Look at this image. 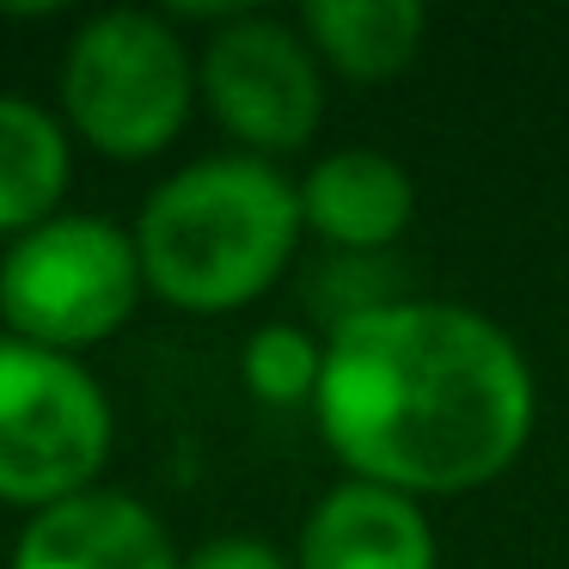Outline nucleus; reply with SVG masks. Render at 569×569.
Segmentation results:
<instances>
[{
  "label": "nucleus",
  "mask_w": 569,
  "mask_h": 569,
  "mask_svg": "<svg viewBox=\"0 0 569 569\" xmlns=\"http://www.w3.org/2000/svg\"><path fill=\"white\" fill-rule=\"evenodd\" d=\"M312 422L343 478L441 502L496 483L527 453L539 380L490 312L405 295L325 337Z\"/></svg>",
  "instance_id": "obj_1"
},
{
  "label": "nucleus",
  "mask_w": 569,
  "mask_h": 569,
  "mask_svg": "<svg viewBox=\"0 0 569 569\" xmlns=\"http://www.w3.org/2000/svg\"><path fill=\"white\" fill-rule=\"evenodd\" d=\"M117 447V410L80 356L0 331V508L43 515L99 490Z\"/></svg>",
  "instance_id": "obj_5"
},
{
  "label": "nucleus",
  "mask_w": 569,
  "mask_h": 569,
  "mask_svg": "<svg viewBox=\"0 0 569 569\" xmlns=\"http://www.w3.org/2000/svg\"><path fill=\"white\" fill-rule=\"evenodd\" d=\"M295 569H441V545L422 502L337 478L300 520Z\"/></svg>",
  "instance_id": "obj_9"
},
{
  "label": "nucleus",
  "mask_w": 569,
  "mask_h": 569,
  "mask_svg": "<svg viewBox=\"0 0 569 569\" xmlns=\"http://www.w3.org/2000/svg\"><path fill=\"white\" fill-rule=\"evenodd\" d=\"M386 300H405V288H398V276L386 258H331L312 276V312L325 319V337H331L337 325L361 319V312L386 307Z\"/></svg>",
  "instance_id": "obj_13"
},
{
  "label": "nucleus",
  "mask_w": 569,
  "mask_h": 569,
  "mask_svg": "<svg viewBox=\"0 0 569 569\" xmlns=\"http://www.w3.org/2000/svg\"><path fill=\"white\" fill-rule=\"evenodd\" d=\"M184 569H295V557L276 551L258 532H214L184 551Z\"/></svg>",
  "instance_id": "obj_14"
},
{
  "label": "nucleus",
  "mask_w": 569,
  "mask_h": 569,
  "mask_svg": "<svg viewBox=\"0 0 569 569\" xmlns=\"http://www.w3.org/2000/svg\"><path fill=\"white\" fill-rule=\"evenodd\" d=\"M239 380L270 410H312L319 380H325V337L295 319L258 325L246 337V349H239Z\"/></svg>",
  "instance_id": "obj_12"
},
{
  "label": "nucleus",
  "mask_w": 569,
  "mask_h": 569,
  "mask_svg": "<svg viewBox=\"0 0 569 569\" xmlns=\"http://www.w3.org/2000/svg\"><path fill=\"white\" fill-rule=\"evenodd\" d=\"M300 221L331 258H386L417 221V178L380 148H331L300 172Z\"/></svg>",
  "instance_id": "obj_8"
},
{
  "label": "nucleus",
  "mask_w": 569,
  "mask_h": 569,
  "mask_svg": "<svg viewBox=\"0 0 569 569\" xmlns=\"http://www.w3.org/2000/svg\"><path fill=\"white\" fill-rule=\"evenodd\" d=\"M74 184V136L50 104L0 92V246L68 209Z\"/></svg>",
  "instance_id": "obj_11"
},
{
  "label": "nucleus",
  "mask_w": 569,
  "mask_h": 569,
  "mask_svg": "<svg viewBox=\"0 0 569 569\" xmlns=\"http://www.w3.org/2000/svg\"><path fill=\"white\" fill-rule=\"evenodd\" d=\"M7 569H184L166 520L129 490H99L26 515Z\"/></svg>",
  "instance_id": "obj_7"
},
{
  "label": "nucleus",
  "mask_w": 569,
  "mask_h": 569,
  "mask_svg": "<svg viewBox=\"0 0 569 569\" xmlns=\"http://www.w3.org/2000/svg\"><path fill=\"white\" fill-rule=\"evenodd\" d=\"M148 300L184 319H227L276 295L307 239L300 178L251 153H202L166 172L136 209Z\"/></svg>",
  "instance_id": "obj_2"
},
{
  "label": "nucleus",
  "mask_w": 569,
  "mask_h": 569,
  "mask_svg": "<svg viewBox=\"0 0 569 569\" xmlns=\"http://www.w3.org/2000/svg\"><path fill=\"white\" fill-rule=\"evenodd\" d=\"M148 300L136 233L111 214L62 209L0 246V331L80 356L111 343Z\"/></svg>",
  "instance_id": "obj_4"
},
{
  "label": "nucleus",
  "mask_w": 569,
  "mask_h": 569,
  "mask_svg": "<svg viewBox=\"0 0 569 569\" xmlns=\"http://www.w3.org/2000/svg\"><path fill=\"white\" fill-rule=\"evenodd\" d=\"M295 26L325 74L356 80V87L398 80L429 38V13L417 0H307Z\"/></svg>",
  "instance_id": "obj_10"
},
{
  "label": "nucleus",
  "mask_w": 569,
  "mask_h": 569,
  "mask_svg": "<svg viewBox=\"0 0 569 569\" xmlns=\"http://www.w3.org/2000/svg\"><path fill=\"white\" fill-rule=\"evenodd\" d=\"M197 99L233 153L282 166L325 129V68L295 19L239 7L197 43Z\"/></svg>",
  "instance_id": "obj_6"
},
{
  "label": "nucleus",
  "mask_w": 569,
  "mask_h": 569,
  "mask_svg": "<svg viewBox=\"0 0 569 569\" xmlns=\"http://www.w3.org/2000/svg\"><path fill=\"white\" fill-rule=\"evenodd\" d=\"M197 111V43L172 13L104 7L62 43L56 117L68 123L74 148H92L117 166H148L178 148Z\"/></svg>",
  "instance_id": "obj_3"
}]
</instances>
